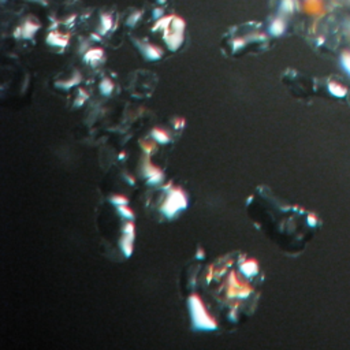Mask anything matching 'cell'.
<instances>
[{
    "label": "cell",
    "mask_w": 350,
    "mask_h": 350,
    "mask_svg": "<svg viewBox=\"0 0 350 350\" xmlns=\"http://www.w3.org/2000/svg\"><path fill=\"white\" fill-rule=\"evenodd\" d=\"M305 8H307V11L312 12V14H320L323 11V4L320 0H307Z\"/></svg>",
    "instance_id": "cell-1"
},
{
    "label": "cell",
    "mask_w": 350,
    "mask_h": 350,
    "mask_svg": "<svg viewBox=\"0 0 350 350\" xmlns=\"http://www.w3.org/2000/svg\"><path fill=\"white\" fill-rule=\"evenodd\" d=\"M330 92H331L334 96L337 97H342L346 95L345 86H342V85L338 84V82H331V84H330Z\"/></svg>",
    "instance_id": "cell-2"
},
{
    "label": "cell",
    "mask_w": 350,
    "mask_h": 350,
    "mask_svg": "<svg viewBox=\"0 0 350 350\" xmlns=\"http://www.w3.org/2000/svg\"><path fill=\"white\" fill-rule=\"evenodd\" d=\"M342 63H344V67L346 69V71L350 74V54L349 52L344 54V56H342Z\"/></svg>",
    "instance_id": "cell-3"
}]
</instances>
